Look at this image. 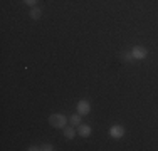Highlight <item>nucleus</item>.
Returning <instances> with one entry per match:
<instances>
[{
  "label": "nucleus",
  "instance_id": "nucleus-1",
  "mask_svg": "<svg viewBox=\"0 0 158 151\" xmlns=\"http://www.w3.org/2000/svg\"><path fill=\"white\" fill-rule=\"evenodd\" d=\"M49 123H51L52 128H56V129H64L67 124V118L61 112H54V114L49 116Z\"/></svg>",
  "mask_w": 158,
  "mask_h": 151
},
{
  "label": "nucleus",
  "instance_id": "nucleus-2",
  "mask_svg": "<svg viewBox=\"0 0 158 151\" xmlns=\"http://www.w3.org/2000/svg\"><path fill=\"white\" fill-rule=\"evenodd\" d=\"M131 55L136 60H143L148 55V51H146V47H143V45H135V47L131 49Z\"/></svg>",
  "mask_w": 158,
  "mask_h": 151
},
{
  "label": "nucleus",
  "instance_id": "nucleus-3",
  "mask_svg": "<svg viewBox=\"0 0 158 151\" xmlns=\"http://www.w3.org/2000/svg\"><path fill=\"white\" fill-rule=\"evenodd\" d=\"M77 112L81 116H86V114H89V112H91V104H89L88 99L77 101Z\"/></svg>",
  "mask_w": 158,
  "mask_h": 151
},
{
  "label": "nucleus",
  "instance_id": "nucleus-4",
  "mask_svg": "<svg viewBox=\"0 0 158 151\" xmlns=\"http://www.w3.org/2000/svg\"><path fill=\"white\" fill-rule=\"evenodd\" d=\"M110 136L114 138V139L123 138V136H125V128H123L121 124H114V126H111L110 128Z\"/></svg>",
  "mask_w": 158,
  "mask_h": 151
},
{
  "label": "nucleus",
  "instance_id": "nucleus-5",
  "mask_svg": "<svg viewBox=\"0 0 158 151\" xmlns=\"http://www.w3.org/2000/svg\"><path fill=\"white\" fill-rule=\"evenodd\" d=\"M91 126H89V124H79V126H77V134L79 136H82V138H88V136L89 134H91Z\"/></svg>",
  "mask_w": 158,
  "mask_h": 151
},
{
  "label": "nucleus",
  "instance_id": "nucleus-6",
  "mask_svg": "<svg viewBox=\"0 0 158 151\" xmlns=\"http://www.w3.org/2000/svg\"><path fill=\"white\" fill-rule=\"evenodd\" d=\"M76 136V128L74 126H66L64 128V138L66 139H73Z\"/></svg>",
  "mask_w": 158,
  "mask_h": 151
},
{
  "label": "nucleus",
  "instance_id": "nucleus-7",
  "mask_svg": "<svg viewBox=\"0 0 158 151\" xmlns=\"http://www.w3.org/2000/svg\"><path fill=\"white\" fill-rule=\"evenodd\" d=\"M69 123H71V126L77 128L79 124H81V114H79V112H76V114H73V116H71V119H69Z\"/></svg>",
  "mask_w": 158,
  "mask_h": 151
},
{
  "label": "nucleus",
  "instance_id": "nucleus-8",
  "mask_svg": "<svg viewBox=\"0 0 158 151\" xmlns=\"http://www.w3.org/2000/svg\"><path fill=\"white\" fill-rule=\"evenodd\" d=\"M40 15H42V10H40L39 7H32V10H31V17L34 18V20H39Z\"/></svg>",
  "mask_w": 158,
  "mask_h": 151
},
{
  "label": "nucleus",
  "instance_id": "nucleus-9",
  "mask_svg": "<svg viewBox=\"0 0 158 151\" xmlns=\"http://www.w3.org/2000/svg\"><path fill=\"white\" fill-rule=\"evenodd\" d=\"M121 59L128 62V60H131V59H133V55H131V52H123V54H121Z\"/></svg>",
  "mask_w": 158,
  "mask_h": 151
},
{
  "label": "nucleus",
  "instance_id": "nucleus-10",
  "mask_svg": "<svg viewBox=\"0 0 158 151\" xmlns=\"http://www.w3.org/2000/svg\"><path fill=\"white\" fill-rule=\"evenodd\" d=\"M37 2H39V0H24L25 5H31V7H37Z\"/></svg>",
  "mask_w": 158,
  "mask_h": 151
},
{
  "label": "nucleus",
  "instance_id": "nucleus-11",
  "mask_svg": "<svg viewBox=\"0 0 158 151\" xmlns=\"http://www.w3.org/2000/svg\"><path fill=\"white\" fill-rule=\"evenodd\" d=\"M40 149H42V151H52V149H54V146H52V145H42V146H40Z\"/></svg>",
  "mask_w": 158,
  "mask_h": 151
}]
</instances>
